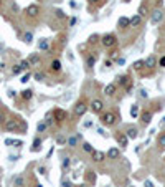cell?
Returning <instances> with one entry per match:
<instances>
[{"mask_svg": "<svg viewBox=\"0 0 165 187\" xmlns=\"http://www.w3.org/2000/svg\"><path fill=\"white\" fill-rule=\"evenodd\" d=\"M7 131H18V129H25V124H23L20 119H7L3 123Z\"/></svg>", "mask_w": 165, "mask_h": 187, "instance_id": "1", "label": "cell"}, {"mask_svg": "<svg viewBox=\"0 0 165 187\" xmlns=\"http://www.w3.org/2000/svg\"><path fill=\"white\" fill-rule=\"evenodd\" d=\"M101 43L109 50V48H114L116 45H117V38H116V35L107 33V35H104V37H101Z\"/></svg>", "mask_w": 165, "mask_h": 187, "instance_id": "2", "label": "cell"}, {"mask_svg": "<svg viewBox=\"0 0 165 187\" xmlns=\"http://www.w3.org/2000/svg\"><path fill=\"white\" fill-rule=\"evenodd\" d=\"M101 123H103L104 126H114L116 123H117V116H116L112 111L104 113V114L101 116Z\"/></svg>", "mask_w": 165, "mask_h": 187, "instance_id": "3", "label": "cell"}, {"mask_svg": "<svg viewBox=\"0 0 165 187\" xmlns=\"http://www.w3.org/2000/svg\"><path fill=\"white\" fill-rule=\"evenodd\" d=\"M53 118L58 123H63V121H66V118H68V113H66L65 109H61V108H56L53 111Z\"/></svg>", "mask_w": 165, "mask_h": 187, "instance_id": "4", "label": "cell"}, {"mask_svg": "<svg viewBox=\"0 0 165 187\" xmlns=\"http://www.w3.org/2000/svg\"><path fill=\"white\" fill-rule=\"evenodd\" d=\"M27 15L31 17V18H35V17H38V13H40V7L36 5V3H31V5L27 7Z\"/></svg>", "mask_w": 165, "mask_h": 187, "instance_id": "5", "label": "cell"}, {"mask_svg": "<svg viewBox=\"0 0 165 187\" xmlns=\"http://www.w3.org/2000/svg\"><path fill=\"white\" fill-rule=\"evenodd\" d=\"M91 109H93V113L97 114V113H101L104 109V103L101 100H93L91 101Z\"/></svg>", "mask_w": 165, "mask_h": 187, "instance_id": "6", "label": "cell"}, {"mask_svg": "<svg viewBox=\"0 0 165 187\" xmlns=\"http://www.w3.org/2000/svg\"><path fill=\"white\" fill-rule=\"evenodd\" d=\"M162 18H163V13H162V10H155V12L150 15V22L154 23V25H157V23H160L162 22Z\"/></svg>", "mask_w": 165, "mask_h": 187, "instance_id": "7", "label": "cell"}, {"mask_svg": "<svg viewBox=\"0 0 165 187\" xmlns=\"http://www.w3.org/2000/svg\"><path fill=\"white\" fill-rule=\"evenodd\" d=\"M86 111H87V106H86V103H84V101H79V103L75 106V114L76 116H83Z\"/></svg>", "mask_w": 165, "mask_h": 187, "instance_id": "8", "label": "cell"}, {"mask_svg": "<svg viewBox=\"0 0 165 187\" xmlns=\"http://www.w3.org/2000/svg\"><path fill=\"white\" fill-rule=\"evenodd\" d=\"M116 139H117V143L121 144V146H127V143H129L127 134H124V133H117L116 134Z\"/></svg>", "mask_w": 165, "mask_h": 187, "instance_id": "9", "label": "cell"}, {"mask_svg": "<svg viewBox=\"0 0 165 187\" xmlns=\"http://www.w3.org/2000/svg\"><path fill=\"white\" fill-rule=\"evenodd\" d=\"M119 84H121V86H125V88H127V91H131V88H132L131 78H129L127 75H125V76H121V78H119Z\"/></svg>", "mask_w": 165, "mask_h": 187, "instance_id": "10", "label": "cell"}, {"mask_svg": "<svg viewBox=\"0 0 165 187\" xmlns=\"http://www.w3.org/2000/svg\"><path fill=\"white\" fill-rule=\"evenodd\" d=\"M106 157V153H103V151H93V159L96 162H103Z\"/></svg>", "mask_w": 165, "mask_h": 187, "instance_id": "11", "label": "cell"}, {"mask_svg": "<svg viewBox=\"0 0 165 187\" xmlns=\"http://www.w3.org/2000/svg\"><path fill=\"white\" fill-rule=\"evenodd\" d=\"M116 90H117V86H116L114 83H111V84H107V86L104 88V94H106V96H114Z\"/></svg>", "mask_w": 165, "mask_h": 187, "instance_id": "12", "label": "cell"}, {"mask_svg": "<svg viewBox=\"0 0 165 187\" xmlns=\"http://www.w3.org/2000/svg\"><path fill=\"white\" fill-rule=\"evenodd\" d=\"M119 154H121V153H119V149H117V147H111V149L106 153V156L109 157V159H117V157H119Z\"/></svg>", "mask_w": 165, "mask_h": 187, "instance_id": "13", "label": "cell"}, {"mask_svg": "<svg viewBox=\"0 0 165 187\" xmlns=\"http://www.w3.org/2000/svg\"><path fill=\"white\" fill-rule=\"evenodd\" d=\"M140 119H142V123H144V124H149V123L152 121V113L144 111L142 114H140Z\"/></svg>", "mask_w": 165, "mask_h": 187, "instance_id": "14", "label": "cell"}, {"mask_svg": "<svg viewBox=\"0 0 165 187\" xmlns=\"http://www.w3.org/2000/svg\"><path fill=\"white\" fill-rule=\"evenodd\" d=\"M125 134H127L129 139H135V137L139 136V131H137V128H129L127 131H125Z\"/></svg>", "mask_w": 165, "mask_h": 187, "instance_id": "15", "label": "cell"}, {"mask_svg": "<svg viewBox=\"0 0 165 187\" xmlns=\"http://www.w3.org/2000/svg\"><path fill=\"white\" fill-rule=\"evenodd\" d=\"M142 20H144V17H140L139 13H137V15H134V17L131 18V25H132V27H139L140 23H142Z\"/></svg>", "mask_w": 165, "mask_h": 187, "instance_id": "16", "label": "cell"}, {"mask_svg": "<svg viewBox=\"0 0 165 187\" xmlns=\"http://www.w3.org/2000/svg\"><path fill=\"white\" fill-rule=\"evenodd\" d=\"M119 27L121 28L131 27V18H127V17H121V18H119Z\"/></svg>", "mask_w": 165, "mask_h": 187, "instance_id": "17", "label": "cell"}, {"mask_svg": "<svg viewBox=\"0 0 165 187\" xmlns=\"http://www.w3.org/2000/svg\"><path fill=\"white\" fill-rule=\"evenodd\" d=\"M157 65V58L154 55H150L149 58L145 60V66H149V68H154V66Z\"/></svg>", "mask_w": 165, "mask_h": 187, "instance_id": "18", "label": "cell"}, {"mask_svg": "<svg viewBox=\"0 0 165 187\" xmlns=\"http://www.w3.org/2000/svg\"><path fill=\"white\" fill-rule=\"evenodd\" d=\"M38 50H43V51L48 50V40L46 38H41V40L38 41Z\"/></svg>", "mask_w": 165, "mask_h": 187, "instance_id": "19", "label": "cell"}, {"mask_svg": "<svg viewBox=\"0 0 165 187\" xmlns=\"http://www.w3.org/2000/svg\"><path fill=\"white\" fill-rule=\"evenodd\" d=\"M22 98L25 101H30L31 98H33V91H31V90H23L22 91Z\"/></svg>", "mask_w": 165, "mask_h": 187, "instance_id": "20", "label": "cell"}, {"mask_svg": "<svg viewBox=\"0 0 165 187\" xmlns=\"http://www.w3.org/2000/svg\"><path fill=\"white\" fill-rule=\"evenodd\" d=\"M50 68H51V71H59V70H61V61H59V60H53Z\"/></svg>", "mask_w": 165, "mask_h": 187, "instance_id": "21", "label": "cell"}, {"mask_svg": "<svg viewBox=\"0 0 165 187\" xmlns=\"http://www.w3.org/2000/svg\"><path fill=\"white\" fill-rule=\"evenodd\" d=\"M139 114H140V106H139V104H132V108H131V116H132V118H137Z\"/></svg>", "mask_w": 165, "mask_h": 187, "instance_id": "22", "label": "cell"}, {"mask_svg": "<svg viewBox=\"0 0 165 187\" xmlns=\"http://www.w3.org/2000/svg\"><path fill=\"white\" fill-rule=\"evenodd\" d=\"M137 13H139L140 17H147V15H149V10H147V7L142 3V5L139 7V12H137Z\"/></svg>", "mask_w": 165, "mask_h": 187, "instance_id": "23", "label": "cell"}, {"mask_svg": "<svg viewBox=\"0 0 165 187\" xmlns=\"http://www.w3.org/2000/svg\"><path fill=\"white\" fill-rule=\"evenodd\" d=\"M15 185L17 187H23V185H25V179H23V176H17V177H15Z\"/></svg>", "mask_w": 165, "mask_h": 187, "instance_id": "24", "label": "cell"}, {"mask_svg": "<svg viewBox=\"0 0 165 187\" xmlns=\"http://www.w3.org/2000/svg\"><path fill=\"white\" fill-rule=\"evenodd\" d=\"M132 66H134V70H142L144 66H145V60H137Z\"/></svg>", "mask_w": 165, "mask_h": 187, "instance_id": "25", "label": "cell"}, {"mask_svg": "<svg viewBox=\"0 0 165 187\" xmlns=\"http://www.w3.org/2000/svg\"><path fill=\"white\" fill-rule=\"evenodd\" d=\"M28 61H30V65H38V63H40V56H38V55H31L30 58H28Z\"/></svg>", "mask_w": 165, "mask_h": 187, "instance_id": "26", "label": "cell"}, {"mask_svg": "<svg viewBox=\"0 0 165 187\" xmlns=\"http://www.w3.org/2000/svg\"><path fill=\"white\" fill-rule=\"evenodd\" d=\"M23 41H25V43H31V41H33V35H31V31H27V33L23 35Z\"/></svg>", "mask_w": 165, "mask_h": 187, "instance_id": "27", "label": "cell"}, {"mask_svg": "<svg viewBox=\"0 0 165 187\" xmlns=\"http://www.w3.org/2000/svg\"><path fill=\"white\" fill-rule=\"evenodd\" d=\"M46 128H48V124H46V123H45V121L38 123V126H36L38 133H43V131H46Z\"/></svg>", "mask_w": 165, "mask_h": 187, "instance_id": "28", "label": "cell"}, {"mask_svg": "<svg viewBox=\"0 0 165 187\" xmlns=\"http://www.w3.org/2000/svg\"><path fill=\"white\" fill-rule=\"evenodd\" d=\"M99 41H101V37H99V35H91V37H89V43H91V45L99 43Z\"/></svg>", "mask_w": 165, "mask_h": 187, "instance_id": "29", "label": "cell"}, {"mask_svg": "<svg viewBox=\"0 0 165 187\" xmlns=\"http://www.w3.org/2000/svg\"><path fill=\"white\" fill-rule=\"evenodd\" d=\"M22 71H23V68L20 66V63H18V65H15V66L12 68V73H13V75H20Z\"/></svg>", "mask_w": 165, "mask_h": 187, "instance_id": "30", "label": "cell"}, {"mask_svg": "<svg viewBox=\"0 0 165 187\" xmlns=\"http://www.w3.org/2000/svg\"><path fill=\"white\" fill-rule=\"evenodd\" d=\"M68 144H69V146H71V147H75L76 144H78V137H76V136H71V137H68Z\"/></svg>", "mask_w": 165, "mask_h": 187, "instance_id": "31", "label": "cell"}, {"mask_svg": "<svg viewBox=\"0 0 165 187\" xmlns=\"http://www.w3.org/2000/svg\"><path fill=\"white\" fill-rule=\"evenodd\" d=\"M94 63H96V55H91L89 58H87V66H89V68H93Z\"/></svg>", "mask_w": 165, "mask_h": 187, "instance_id": "32", "label": "cell"}, {"mask_svg": "<svg viewBox=\"0 0 165 187\" xmlns=\"http://www.w3.org/2000/svg\"><path fill=\"white\" fill-rule=\"evenodd\" d=\"M40 146H41V141H40V139H35V143H33V147H31V151H33V153H36V151L40 149Z\"/></svg>", "mask_w": 165, "mask_h": 187, "instance_id": "33", "label": "cell"}, {"mask_svg": "<svg viewBox=\"0 0 165 187\" xmlns=\"http://www.w3.org/2000/svg\"><path fill=\"white\" fill-rule=\"evenodd\" d=\"M83 149L86 151V153H93V151H94V149H93V146H91L89 143H84V144H83Z\"/></svg>", "mask_w": 165, "mask_h": 187, "instance_id": "34", "label": "cell"}, {"mask_svg": "<svg viewBox=\"0 0 165 187\" xmlns=\"http://www.w3.org/2000/svg\"><path fill=\"white\" fill-rule=\"evenodd\" d=\"M20 66H22L23 70H28L31 65H30V61H28V60H23V61H20Z\"/></svg>", "mask_w": 165, "mask_h": 187, "instance_id": "35", "label": "cell"}, {"mask_svg": "<svg viewBox=\"0 0 165 187\" xmlns=\"http://www.w3.org/2000/svg\"><path fill=\"white\" fill-rule=\"evenodd\" d=\"M159 144H160L162 147H165V133H162V134L159 136Z\"/></svg>", "mask_w": 165, "mask_h": 187, "instance_id": "36", "label": "cell"}, {"mask_svg": "<svg viewBox=\"0 0 165 187\" xmlns=\"http://www.w3.org/2000/svg\"><path fill=\"white\" fill-rule=\"evenodd\" d=\"M56 143H58V144H65V143H68V139H65V136H58V137H56Z\"/></svg>", "mask_w": 165, "mask_h": 187, "instance_id": "37", "label": "cell"}, {"mask_svg": "<svg viewBox=\"0 0 165 187\" xmlns=\"http://www.w3.org/2000/svg\"><path fill=\"white\" fill-rule=\"evenodd\" d=\"M51 116H53V113H50V114L46 116V121H45L48 126H51V124H53V119H51Z\"/></svg>", "mask_w": 165, "mask_h": 187, "instance_id": "38", "label": "cell"}, {"mask_svg": "<svg viewBox=\"0 0 165 187\" xmlns=\"http://www.w3.org/2000/svg\"><path fill=\"white\" fill-rule=\"evenodd\" d=\"M35 80H36V81H43L45 75H43V73H36V75H35Z\"/></svg>", "mask_w": 165, "mask_h": 187, "instance_id": "39", "label": "cell"}, {"mask_svg": "<svg viewBox=\"0 0 165 187\" xmlns=\"http://www.w3.org/2000/svg\"><path fill=\"white\" fill-rule=\"evenodd\" d=\"M55 13H56V17H58V18H65V17H66V15H65V12H63V10H56Z\"/></svg>", "mask_w": 165, "mask_h": 187, "instance_id": "40", "label": "cell"}, {"mask_svg": "<svg viewBox=\"0 0 165 187\" xmlns=\"http://www.w3.org/2000/svg\"><path fill=\"white\" fill-rule=\"evenodd\" d=\"M30 76H31L30 73H27V75H23V76H22V80H20V81H22V83H27V81L30 80Z\"/></svg>", "mask_w": 165, "mask_h": 187, "instance_id": "41", "label": "cell"}, {"mask_svg": "<svg viewBox=\"0 0 165 187\" xmlns=\"http://www.w3.org/2000/svg\"><path fill=\"white\" fill-rule=\"evenodd\" d=\"M159 65L160 66H165V56H162V58L159 60Z\"/></svg>", "mask_w": 165, "mask_h": 187, "instance_id": "42", "label": "cell"}, {"mask_svg": "<svg viewBox=\"0 0 165 187\" xmlns=\"http://www.w3.org/2000/svg\"><path fill=\"white\" fill-rule=\"evenodd\" d=\"M38 172H40V174H46V169H45V167H38Z\"/></svg>", "mask_w": 165, "mask_h": 187, "instance_id": "43", "label": "cell"}, {"mask_svg": "<svg viewBox=\"0 0 165 187\" xmlns=\"http://www.w3.org/2000/svg\"><path fill=\"white\" fill-rule=\"evenodd\" d=\"M68 166H69V161H68V159H65V161H63V167L66 169V167H68Z\"/></svg>", "mask_w": 165, "mask_h": 187, "instance_id": "44", "label": "cell"}, {"mask_svg": "<svg viewBox=\"0 0 165 187\" xmlns=\"http://www.w3.org/2000/svg\"><path fill=\"white\" fill-rule=\"evenodd\" d=\"M106 66H107V68H111V66H112V61H111V60H107V61H106Z\"/></svg>", "mask_w": 165, "mask_h": 187, "instance_id": "45", "label": "cell"}, {"mask_svg": "<svg viewBox=\"0 0 165 187\" xmlns=\"http://www.w3.org/2000/svg\"><path fill=\"white\" fill-rule=\"evenodd\" d=\"M145 187H154V184H152V182H149V181H147V182H145Z\"/></svg>", "mask_w": 165, "mask_h": 187, "instance_id": "46", "label": "cell"}, {"mask_svg": "<svg viewBox=\"0 0 165 187\" xmlns=\"http://www.w3.org/2000/svg\"><path fill=\"white\" fill-rule=\"evenodd\" d=\"M89 2H91V3H96V2H99V0H89Z\"/></svg>", "mask_w": 165, "mask_h": 187, "instance_id": "47", "label": "cell"}, {"mask_svg": "<svg viewBox=\"0 0 165 187\" xmlns=\"http://www.w3.org/2000/svg\"><path fill=\"white\" fill-rule=\"evenodd\" d=\"M78 187H87V185H86V184H79Z\"/></svg>", "mask_w": 165, "mask_h": 187, "instance_id": "48", "label": "cell"}, {"mask_svg": "<svg viewBox=\"0 0 165 187\" xmlns=\"http://www.w3.org/2000/svg\"><path fill=\"white\" fill-rule=\"evenodd\" d=\"M0 174H2V169H0Z\"/></svg>", "mask_w": 165, "mask_h": 187, "instance_id": "49", "label": "cell"}, {"mask_svg": "<svg viewBox=\"0 0 165 187\" xmlns=\"http://www.w3.org/2000/svg\"><path fill=\"white\" fill-rule=\"evenodd\" d=\"M163 123H165V118H163Z\"/></svg>", "mask_w": 165, "mask_h": 187, "instance_id": "50", "label": "cell"}, {"mask_svg": "<svg viewBox=\"0 0 165 187\" xmlns=\"http://www.w3.org/2000/svg\"><path fill=\"white\" fill-rule=\"evenodd\" d=\"M0 3H2V0H0Z\"/></svg>", "mask_w": 165, "mask_h": 187, "instance_id": "51", "label": "cell"}]
</instances>
